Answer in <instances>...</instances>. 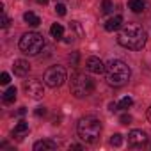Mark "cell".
Returning <instances> with one entry per match:
<instances>
[{
    "instance_id": "cell-1",
    "label": "cell",
    "mask_w": 151,
    "mask_h": 151,
    "mask_svg": "<svg viewBox=\"0 0 151 151\" xmlns=\"http://www.w3.org/2000/svg\"><path fill=\"white\" fill-rule=\"evenodd\" d=\"M146 39H147L146 30L137 23L124 25L117 36V43L124 48H130V50H140L146 45Z\"/></svg>"
},
{
    "instance_id": "cell-2",
    "label": "cell",
    "mask_w": 151,
    "mask_h": 151,
    "mask_svg": "<svg viewBox=\"0 0 151 151\" xmlns=\"http://www.w3.org/2000/svg\"><path fill=\"white\" fill-rule=\"evenodd\" d=\"M105 73H107V82L114 87H121L130 80V66L119 59H112L109 60V64L105 66Z\"/></svg>"
},
{
    "instance_id": "cell-3",
    "label": "cell",
    "mask_w": 151,
    "mask_h": 151,
    "mask_svg": "<svg viewBox=\"0 0 151 151\" xmlns=\"http://www.w3.org/2000/svg\"><path fill=\"white\" fill-rule=\"evenodd\" d=\"M77 132H78V137L87 142V144H94L98 139H100V132H101V123L98 117L94 116H86L78 121V126H77Z\"/></svg>"
},
{
    "instance_id": "cell-4",
    "label": "cell",
    "mask_w": 151,
    "mask_h": 151,
    "mask_svg": "<svg viewBox=\"0 0 151 151\" xmlns=\"http://www.w3.org/2000/svg\"><path fill=\"white\" fill-rule=\"evenodd\" d=\"M94 91V80L86 73H75L71 77V93L77 98H86Z\"/></svg>"
},
{
    "instance_id": "cell-5",
    "label": "cell",
    "mask_w": 151,
    "mask_h": 151,
    "mask_svg": "<svg viewBox=\"0 0 151 151\" xmlns=\"http://www.w3.org/2000/svg\"><path fill=\"white\" fill-rule=\"evenodd\" d=\"M45 48V37L39 32H27L20 39V50L27 55H37Z\"/></svg>"
},
{
    "instance_id": "cell-6",
    "label": "cell",
    "mask_w": 151,
    "mask_h": 151,
    "mask_svg": "<svg viewBox=\"0 0 151 151\" xmlns=\"http://www.w3.org/2000/svg\"><path fill=\"white\" fill-rule=\"evenodd\" d=\"M64 80H66V69L62 66H52L45 73V84L52 89L60 87L64 84Z\"/></svg>"
},
{
    "instance_id": "cell-7",
    "label": "cell",
    "mask_w": 151,
    "mask_h": 151,
    "mask_svg": "<svg viewBox=\"0 0 151 151\" xmlns=\"http://www.w3.org/2000/svg\"><path fill=\"white\" fill-rule=\"evenodd\" d=\"M25 93H27V96H30L32 100H41V98L45 96V87H43L41 80L32 78V80L25 82Z\"/></svg>"
},
{
    "instance_id": "cell-8",
    "label": "cell",
    "mask_w": 151,
    "mask_h": 151,
    "mask_svg": "<svg viewBox=\"0 0 151 151\" xmlns=\"http://www.w3.org/2000/svg\"><path fill=\"white\" fill-rule=\"evenodd\" d=\"M147 142V135L142 132V130H132L128 133V144L133 146V147H139V146H144Z\"/></svg>"
},
{
    "instance_id": "cell-9",
    "label": "cell",
    "mask_w": 151,
    "mask_h": 151,
    "mask_svg": "<svg viewBox=\"0 0 151 151\" xmlns=\"http://www.w3.org/2000/svg\"><path fill=\"white\" fill-rule=\"evenodd\" d=\"M86 66H87V69H89L91 73H96V75L105 73V64H103L98 57H89L87 62H86Z\"/></svg>"
},
{
    "instance_id": "cell-10",
    "label": "cell",
    "mask_w": 151,
    "mask_h": 151,
    "mask_svg": "<svg viewBox=\"0 0 151 151\" xmlns=\"http://www.w3.org/2000/svg\"><path fill=\"white\" fill-rule=\"evenodd\" d=\"M13 69H14V75H18V77H25V75H29V71H30V64L27 60H23V59H18V60H14Z\"/></svg>"
},
{
    "instance_id": "cell-11",
    "label": "cell",
    "mask_w": 151,
    "mask_h": 151,
    "mask_svg": "<svg viewBox=\"0 0 151 151\" xmlns=\"http://www.w3.org/2000/svg\"><path fill=\"white\" fill-rule=\"evenodd\" d=\"M53 149H57V142L50 140V139L39 140V142L34 144V151H53Z\"/></svg>"
},
{
    "instance_id": "cell-12",
    "label": "cell",
    "mask_w": 151,
    "mask_h": 151,
    "mask_svg": "<svg viewBox=\"0 0 151 151\" xmlns=\"http://www.w3.org/2000/svg\"><path fill=\"white\" fill-rule=\"evenodd\" d=\"M121 23H123V16H114V18H110L107 23H105V30L107 32H114V30H117L119 27H121Z\"/></svg>"
},
{
    "instance_id": "cell-13",
    "label": "cell",
    "mask_w": 151,
    "mask_h": 151,
    "mask_svg": "<svg viewBox=\"0 0 151 151\" xmlns=\"http://www.w3.org/2000/svg\"><path fill=\"white\" fill-rule=\"evenodd\" d=\"M18 139H23L27 133H29V123H25V121H20L16 126H14V132H13Z\"/></svg>"
},
{
    "instance_id": "cell-14",
    "label": "cell",
    "mask_w": 151,
    "mask_h": 151,
    "mask_svg": "<svg viewBox=\"0 0 151 151\" xmlns=\"http://www.w3.org/2000/svg\"><path fill=\"white\" fill-rule=\"evenodd\" d=\"M50 34H52V37H53L55 41H59V39H62V36H64V27H62L60 23H53V25L50 27Z\"/></svg>"
},
{
    "instance_id": "cell-15",
    "label": "cell",
    "mask_w": 151,
    "mask_h": 151,
    "mask_svg": "<svg viewBox=\"0 0 151 151\" xmlns=\"http://www.w3.org/2000/svg\"><path fill=\"white\" fill-rule=\"evenodd\" d=\"M16 94H18V91H16V87H9L4 94H2V100H4V103L6 105H9V103H13L14 100H16Z\"/></svg>"
},
{
    "instance_id": "cell-16",
    "label": "cell",
    "mask_w": 151,
    "mask_h": 151,
    "mask_svg": "<svg viewBox=\"0 0 151 151\" xmlns=\"http://www.w3.org/2000/svg\"><path fill=\"white\" fill-rule=\"evenodd\" d=\"M128 7H130L133 13H142L144 7H146V0H130V2H128Z\"/></svg>"
},
{
    "instance_id": "cell-17",
    "label": "cell",
    "mask_w": 151,
    "mask_h": 151,
    "mask_svg": "<svg viewBox=\"0 0 151 151\" xmlns=\"http://www.w3.org/2000/svg\"><path fill=\"white\" fill-rule=\"evenodd\" d=\"M23 20H25L29 25H32V27H37V25L41 23L39 16H36L34 13H25V14H23Z\"/></svg>"
},
{
    "instance_id": "cell-18",
    "label": "cell",
    "mask_w": 151,
    "mask_h": 151,
    "mask_svg": "<svg viewBox=\"0 0 151 151\" xmlns=\"http://www.w3.org/2000/svg\"><path fill=\"white\" fill-rule=\"evenodd\" d=\"M133 105V100L130 98V96H124L119 103H117V109H121V110H126V109H130Z\"/></svg>"
},
{
    "instance_id": "cell-19",
    "label": "cell",
    "mask_w": 151,
    "mask_h": 151,
    "mask_svg": "<svg viewBox=\"0 0 151 151\" xmlns=\"http://www.w3.org/2000/svg\"><path fill=\"white\" fill-rule=\"evenodd\" d=\"M112 9H114V4L110 2V0H103V4H101V13H103V14H109V13H112Z\"/></svg>"
},
{
    "instance_id": "cell-20",
    "label": "cell",
    "mask_w": 151,
    "mask_h": 151,
    "mask_svg": "<svg viewBox=\"0 0 151 151\" xmlns=\"http://www.w3.org/2000/svg\"><path fill=\"white\" fill-rule=\"evenodd\" d=\"M110 144H112V146H116V147H119V146L123 144V135H119V133H114V135L110 137Z\"/></svg>"
},
{
    "instance_id": "cell-21",
    "label": "cell",
    "mask_w": 151,
    "mask_h": 151,
    "mask_svg": "<svg viewBox=\"0 0 151 151\" xmlns=\"http://www.w3.org/2000/svg\"><path fill=\"white\" fill-rule=\"evenodd\" d=\"M55 13H57L59 16H64V14H66V6H64V4H57V6H55Z\"/></svg>"
},
{
    "instance_id": "cell-22",
    "label": "cell",
    "mask_w": 151,
    "mask_h": 151,
    "mask_svg": "<svg viewBox=\"0 0 151 151\" xmlns=\"http://www.w3.org/2000/svg\"><path fill=\"white\" fill-rule=\"evenodd\" d=\"M119 123H121V124H130V123H132V116H130V114H123V116L119 117Z\"/></svg>"
},
{
    "instance_id": "cell-23",
    "label": "cell",
    "mask_w": 151,
    "mask_h": 151,
    "mask_svg": "<svg viewBox=\"0 0 151 151\" xmlns=\"http://www.w3.org/2000/svg\"><path fill=\"white\" fill-rule=\"evenodd\" d=\"M0 84H9V75L7 73H2V75H0Z\"/></svg>"
},
{
    "instance_id": "cell-24",
    "label": "cell",
    "mask_w": 151,
    "mask_h": 151,
    "mask_svg": "<svg viewBox=\"0 0 151 151\" xmlns=\"http://www.w3.org/2000/svg\"><path fill=\"white\" fill-rule=\"evenodd\" d=\"M69 60H71L73 66H77V62H78V53H77V52H73V55H69Z\"/></svg>"
},
{
    "instance_id": "cell-25",
    "label": "cell",
    "mask_w": 151,
    "mask_h": 151,
    "mask_svg": "<svg viewBox=\"0 0 151 151\" xmlns=\"http://www.w3.org/2000/svg\"><path fill=\"white\" fill-rule=\"evenodd\" d=\"M46 114V109L45 107H37L36 109V116H45Z\"/></svg>"
},
{
    "instance_id": "cell-26",
    "label": "cell",
    "mask_w": 151,
    "mask_h": 151,
    "mask_svg": "<svg viewBox=\"0 0 151 151\" xmlns=\"http://www.w3.org/2000/svg\"><path fill=\"white\" fill-rule=\"evenodd\" d=\"M2 27H4V29H7V27H9V18H7L6 14L2 16Z\"/></svg>"
},
{
    "instance_id": "cell-27",
    "label": "cell",
    "mask_w": 151,
    "mask_h": 151,
    "mask_svg": "<svg viewBox=\"0 0 151 151\" xmlns=\"http://www.w3.org/2000/svg\"><path fill=\"white\" fill-rule=\"evenodd\" d=\"M25 112H27V110H25V107H22V109H20V110H18V114H20V116H23V114H25Z\"/></svg>"
},
{
    "instance_id": "cell-28",
    "label": "cell",
    "mask_w": 151,
    "mask_h": 151,
    "mask_svg": "<svg viewBox=\"0 0 151 151\" xmlns=\"http://www.w3.org/2000/svg\"><path fill=\"white\" fill-rule=\"evenodd\" d=\"M37 4H41V6H46V4H48V0H37Z\"/></svg>"
},
{
    "instance_id": "cell-29",
    "label": "cell",
    "mask_w": 151,
    "mask_h": 151,
    "mask_svg": "<svg viewBox=\"0 0 151 151\" xmlns=\"http://www.w3.org/2000/svg\"><path fill=\"white\" fill-rule=\"evenodd\" d=\"M147 119H149V123H151V107H149V110H147Z\"/></svg>"
}]
</instances>
